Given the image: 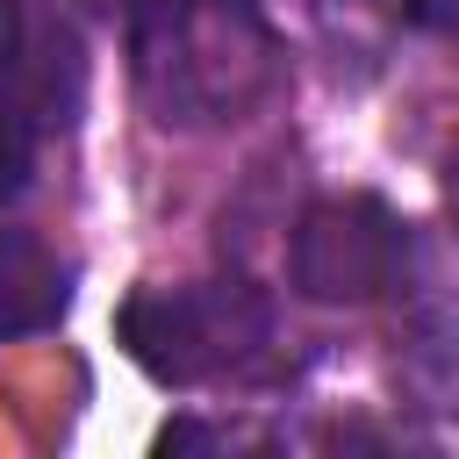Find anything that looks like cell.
<instances>
[{
	"mask_svg": "<svg viewBox=\"0 0 459 459\" xmlns=\"http://www.w3.org/2000/svg\"><path fill=\"white\" fill-rule=\"evenodd\" d=\"M129 57L165 129L230 122L280 79V36L258 0H129Z\"/></svg>",
	"mask_w": 459,
	"mask_h": 459,
	"instance_id": "cell-1",
	"label": "cell"
},
{
	"mask_svg": "<svg viewBox=\"0 0 459 459\" xmlns=\"http://www.w3.org/2000/svg\"><path fill=\"white\" fill-rule=\"evenodd\" d=\"M86 108V43L57 0H0V215L43 172V151Z\"/></svg>",
	"mask_w": 459,
	"mask_h": 459,
	"instance_id": "cell-2",
	"label": "cell"
},
{
	"mask_svg": "<svg viewBox=\"0 0 459 459\" xmlns=\"http://www.w3.org/2000/svg\"><path fill=\"white\" fill-rule=\"evenodd\" d=\"M122 351L165 380V387H201V380H237L265 359L273 344V308L244 280H208V287H136L122 301Z\"/></svg>",
	"mask_w": 459,
	"mask_h": 459,
	"instance_id": "cell-3",
	"label": "cell"
},
{
	"mask_svg": "<svg viewBox=\"0 0 459 459\" xmlns=\"http://www.w3.org/2000/svg\"><path fill=\"white\" fill-rule=\"evenodd\" d=\"M409 273H416V237L387 201L330 194L294 215V237H287L294 294H308L323 308H366V301L402 294Z\"/></svg>",
	"mask_w": 459,
	"mask_h": 459,
	"instance_id": "cell-4",
	"label": "cell"
},
{
	"mask_svg": "<svg viewBox=\"0 0 459 459\" xmlns=\"http://www.w3.org/2000/svg\"><path fill=\"white\" fill-rule=\"evenodd\" d=\"M65 308H72V265L36 230H0V344L65 323Z\"/></svg>",
	"mask_w": 459,
	"mask_h": 459,
	"instance_id": "cell-5",
	"label": "cell"
},
{
	"mask_svg": "<svg viewBox=\"0 0 459 459\" xmlns=\"http://www.w3.org/2000/svg\"><path fill=\"white\" fill-rule=\"evenodd\" d=\"M158 445H165V452H194V445H222V437H215V430H201V423H172Z\"/></svg>",
	"mask_w": 459,
	"mask_h": 459,
	"instance_id": "cell-6",
	"label": "cell"
},
{
	"mask_svg": "<svg viewBox=\"0 0 459 459\" xmlns=\"http://www.w3.org/2000/svg\"><path fill=\"white\" fill-rule=\"evenodd\" d=\"M402 7H409L416 22H437V29H452V22H459V0H402Z\"/></svg>",
	"mask_w": 459,
	"mask_h": 459,
	"instance_id": "cell-7",
	"label": "cell"
},
{
	"mask_svg": "<svg viewBox=\"0 0 459 459\" xmlns=\"http://www.w3.org/2000/svg\"><path fill=\"white\" fill-rule=\"evenodd\" d=\"M452 208H459V151H452Z\"/></svg>",
	"mask_w": 459,
	"mask_h": 459,
	"instance_id": "cell-8",
	"label": "cell"
},
{
	"mask_svg": "<svg viewBox=\"0 0 459 459\" xmlns=\"http://www.w3.org/2000/svg\"><path fill=\"white\" fill-rule=\"evenodd\" d=\"M258 7H273V0H258Z\"/></svg>",
	"mask_w": 459,
	"mask_h": 459,
	"instance_id": "cell-9",
	"label": "cell"
}]
</instances>
